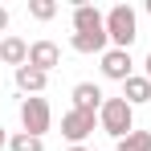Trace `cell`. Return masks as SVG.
<instances>
[{
    "label": "cell",
    "mask_w": 151,
    "mask_h": 151,
    "mask_svg": "<svg viewBox=\"0 0 151 151\" xmlns=\"http://www.w3.org/2000/svg\"><path fill=\"white\" fill-rule=\"evenodd\" d=\"M98 131H106L114 143L127 139V135L135 131V106H131L127 98H106L102 110H98Z\"/></svg>",
    "instance_id": "cell-1"
},
{
    "label": "cell",
    "mask_w": 151,
    "mask_h": 151,
    "mask_svg": "<svg viewBox=\"0 0 151 151\" xmlns=\"http://www.w3.org/2000/svg\"><path fill=\"white\" fill-rule=\"evenodd\" d=\"M106 37H110V49H127L131 53L135 37H139V17H135L131 4H114L106 12Z\"/></svg>",
    "instance_id": "cell-2"
},
{
    "label": "cell",
    "mask_w": 151,
    "mask_h": 151,
    "mask_svg": "<svg viewBox=\"0 0 151 151\" xmlns=\"http://www.w3.org/2000/svg\"><path fill=\"white\" fill-rule=\"evenodd\" d=\"M53 127V110L49 102L41 98H21V131H29V135H37V139H45V131Z\"/></svg>",
    "instance_id": "cell-3"
},
{
    "label": "cell",
    "mask_w": 151,
    "mask_h": 151,
    "mask_svg": "<svg viewBox=\"0 0 151 151\" xmlns=\"http://www.w3.org/2000/svg\"><path fill=\"white\" fill-rule=\"evenodd\" d=\"M94 127H98V114H86V110H74V106L61 114V135L70 139V147H82L94 135Z\"/></svg>",
    "instance_id": "cell-4"
},
{
    "label": "cell",
    "mask_w": 151,
    "mask_h": 151,
    "mask_svg": "<svg viewBox=\"0 0 151 151\" xmlns=\"http://www.w3.org/2000/svg\"><path fill=\"white\" fill-rule=\"evenodd\" d=\"M29 65L33 70H41V74H53L57 65H61V49H57V41H33L29 45Z\"/></svg>",
    "instance_id": "cell-5"
},
{
    "label": "cell",
    "mask_w": 151,
    "mask_h": 151,
    "mask_svg": "<svg viewBox=\"0 0 151 151\" xmlns=\"http://www.w3.org/2000/svg\"><path fill=\"white\" fill-rule=\"evenodd\" d=\"M98 61H102V78H110V82H127L135 74V61H131L127 49H106Z\"/></svg>",
    "instance_id": "cell-6"
},
{
    "label": "cell",
    "mask_w": 151,
    "mask_h": 151,
    "mask_svg": "<svg viewBox=\"0 0 151 151\" xmlns=\"http://www.w3.org/2000/svg\"><path fill=\"white\" fill-rule=\"evenodd\" d=\"M70 98H74V110H86V114H98L106 94H102L98 82H78L74 90H70Z\"/></svg>",
    "instance_id": "cell-7"
},
{
    "label": "cell",
    "mask_w": 151,
    "mask_h": 151,
    "mask_svg": "<svg viewBox=\"0 0 151 151\" xmlns=\"http://www.w3.org/2000/svg\"><path fill=\"white\" fill-rule=\"evenodd\" d=\"M74 33H106V12H98L94 4H74Z\"/></svg>",
    "instance_id": "cell-8"
},
{
    "label": "cell",
    "mask_w": 151,
    "mask_h": 151,
    "mask_svg": "<svg viewBox=\"0 0 151 151\" xmlns=\"http://www.w3.org/2000/svg\"><path fill=\"white\" fill-rule=\"evenodd\" d=\"M0 61H4V65H12V70L29 65V41H25V37H12V33H8V37L0 41Z\"/></svg>",
    "instance_id": "cell-9"
},
{
    "label": "cell",
    "mask_w": 151,
    "mask_h": 151,
    "mask_svg": "<svg viewBox=\"0 0 151 151\" xmlns=\"http://www.w3.org/2000/svg\"><path fill=\"white\" fill-rule=\"evenodd\" d=\"M12 74H17V86H21L25 98L45 94V86H49V74H41V70H33V65H21V70H12Z\"/></svg>",
    "instance_id": "cell-10"
},
{
    "label": "cell",
    "mask_w": 151,
    "mask_h": 151,
    "mask_svg": "<svg viewBox=\"0 0 151 151\" xmlns=\"http://www.w3.org/2000/svg\"><path fill=\"white\" fill-rule=\"evenodd\" d=\"M123 98L131 102V106H143V102H151V78L131 74V78L123 82Z\"/></svg>",
    "instance_id": "cell-11"
},
{
    "label": "cell",
    "mask_w": 151,
    "mask_h": 151,
    "mask_svg": "<svg viewBox=\"0 0 151 151\" xmlns=\"http://www.w3.org/2000/svg\"><path fill=\"white\" fill-rule=\"evenodd\" d=\"M70 49L74 53H106L110 49V37H106V33H94V37H86V33H74V37H70Z\"/></svg>",
    "instance_id": "cell-12"
},
{
    "label": "cell",
    "mask_w": 151,
    "mask_h": 151,
    "mask_svg": "<svg viewBox=\"0 0 151 151\" xmlns=\"http://www.w3.org/2000/svg\"><path fill=\"white\" fill-rule=\"evenodd\" d=\"M8 151H45V139H37L29 131H17V135H8Z\"/></svg>",
    "instance_id": "cell-13"
},
{
    "label": "cell",
    "mask_w": 151,
    "mask_h": 151,
    "mask_svg": "<svg viewBox=\"0 0 151 151\" xmlns=\"http://www.w3.org/2000/svg\"><path fill=\"white\" fill-rule=\"evenodd\" d=\"M114 151H151V131H131L127 139L114 143Z\"/></svg>",
    "instance_id": "cell-14"
},
{
    "label": "cell",
    "mask_w": 151,
    "mask_h": 151,
    "mask_svg": "<svg viewBox=\"0 0 151 151\" xmlns=\"http://www.w3.org/2000/svg\"><path fill=\"white\" fill-rule=\"evenodd\" d=\"M29 17L33 21H53L57 17V0H29Z\"/></svg>",
    "instance_id": "cell-15"
},
{
    "label": "cell",
    "mask_w": 151,
    "mask_h": 151,
    "mask_svg": "<svg viewBox=\"0 0 151 151\" xmlns=\"http://www.w3.org/2000/svg\"><path fill=\"white\" fill-rule=\"evenodd\" d=\"M4 29H8V8L0 4V33H4Z\"/></svg>",
    "instance_id": "cell-16"
},
{
    "label": "cell",
    "mask_w": 151,
    "mask_h": 151,
    "mask_svg": "<svg viewBox=\"0 0 151 151\" xmlns=\"http://www.w3.org/2000/svg\"><path fill=\"white\" fill-rule=\"evenodd\" d=\"M143 78H151V53L143 57Z\"/></svg>",
    "instance_id": "cell-17"
},
{
    "label": "cell",
    "mask_w": 151,
    "mask_h": 151,
    "mask_svg": "<svg viewBox=\"0 0 151 151\" xmlns=\"http://www.w3.org/2000/svg\"><path fill=\"white\" fill-rule=\"evenodd\" d=\"M4 147H8V135H4V127H0V151H4Z\"/></svg>",
    "instance_id": "cell-18"
},
{
    "label": "cell",
    "mask_w": 151,
    "mask_h": 151,
    "mask_svg": "<svg viewBox=\"0 0 151 151\" xmlns=\"http://www.w3.org/2000/svg\"><path fill=\"white\" fill-rule=\"evenodd\" d=\"M70 151H90V147H86V143H82V147H70Z\"/></svg>",
    "instance_id": "cell-19"
},
{
    "label": "cell",
    "mask_w": 151,
    "mask_h": 151,
    "mask_svg": "<svg viewBox=\"0 0 151 151\" xmlns=\"http://www.w3.org/2000/svg\"><path fill=\"white\" fill-rule=\"evenodd\" d=\"M147 12H151V0H147Z\"/></svg>",
    "instance_id": "cell-20"
}]
</instances>
